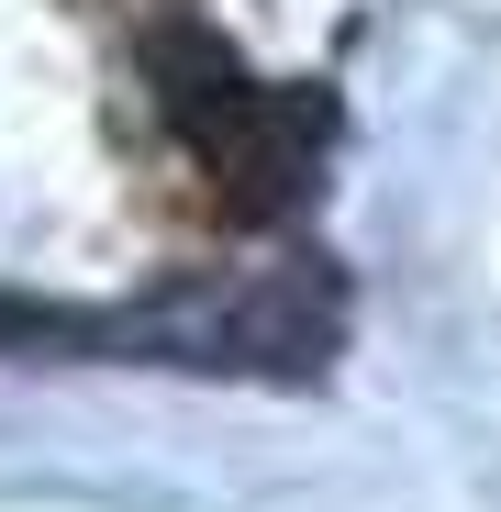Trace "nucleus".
Returning <instances> with one entry per match:
<instances>
[{
  "mask_svg": "<svg viewBox=\"0 0 501 512\" xmlns=\"http://www.w3.org/2000/svg\"><path fill=\"white\" fill-rule=\"evenodd\" d=\"M90 346H123L145 368H257V379H323V357L346 346V279L323 256L257 268L234 290H167L145 312L78 323Z\"/></svg>",
  "mask_w": 501,
  "mask_h": 512,
  "instance_id": "nucleus-1",
  "label": "nucleus"
},
{
  "mask_svg": "<svg viewBox=\"0 0 501 512\" xmlns=\"http://www.w3.org/2000/svg\"><path fill=\"white\" fill-rule=\"evenodd\" d=\"M145 67H156V90H167V123L234 179V212H290L312 190L323 101H279L268 78H245L212 34H156Z\"/></svg>",
  "mask_w": 501,
  "mask_h": 512,
  "instance_id": "nucleus-2",
  "label": "nucleus"
}]
</instances>
